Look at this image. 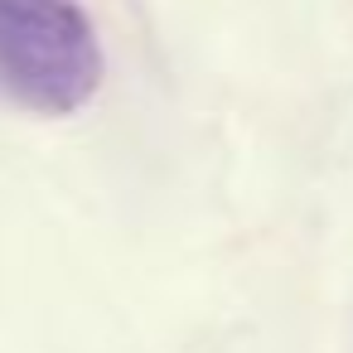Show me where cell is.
<instances>
[{"mask_svg": "<svg viewBox=\"0 0 353 353\" xmlns=\"http://www.w3.org/2000/svg\"><path fill=\"white\" fill-rule=\"evenodd\" d=\"M102 49L78 0H0V88L44 117L97 97Z\"/></svg>", "mask_w": 353, "mask_h": 353, "instance_id": "cell-1", "label": "cell"}]
</instances>
